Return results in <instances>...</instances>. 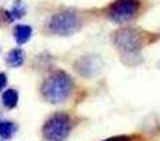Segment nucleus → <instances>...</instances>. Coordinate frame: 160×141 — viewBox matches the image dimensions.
Wrapping results in <instances>:
<instances>
[{"label": "nucleus", "mask_w": 160, "mask_h": 141, "mask_svg": "<svg viewBox=\"0 0 160 141\" xmlns=\"http://www.w3.org/2000/svg\"><path fill=\"white\" fill-rule=\"evenodd\" d=\"M73 89L72 78L63 71H55L45 79L42 85V95L49 103H63Z\"/></svg>", "instance_id": "f257e3e1"}, {"label": "nucleus", "mask_w": 160, "mask_h": 141, "mask_svg": "<svg viewBox=\"0 0 160 141\" xmlns=\"http://www.w3.org/2000/svg\"><path fill=\"white\" fill-rule=\"evenodd\" d=\"M146 34L136 28H121L112 35V42L122 52V57H138L139 51L145 47Z\"/></svg>", "instance_id": "f03ea898"}, {"label": "nucleus", "mask_w": 160, "mask_h": 141, "mask_svg": "<svg viewBox=\"0 0 160 141\" xmlns=\"http://www.w3.org/2000/svg\"><path fill=\"white\" fill-rule=\"evenodd\" d=\"M73 128V122L69 114L59 111L44 123L42 137L45 141H66Z\"/></svg>", "instance_id": "7ed1b4c3"}, {"label": "nucleus", "mask_w": 160, "mask_h": 141, "mask_svg": "<svg viewBox=\"0 0 160 141\" xmlns=\"http://www.w3.org/2000/svg\"><path fill=\"white\" fill-rule=\"evenodd\" d=\"M82 28V20L73 11L53 14L48 21V30L56 35H73Z\"/></svg>", "instance_id": "20e7f679"}, {"label": "nucleus", "mask_w": 160, "mask_h": 141, "mask_svg": "<svg viewBox=\"0 0 160 141\" xmlns=\"http://www.w3.org/2000/svg\"><path fill=\"white\" fill-rule=\"evenodd\" d=\"M141 2L139 0H115L108 8V17L115 23H128L138 14Z\"/></svg>", "instance_id": "39448f33"}, {"label": "nucleus", "mask_w": 160, "mask_h": 141, "mask_svg": "<svg viewBox=\"0 0 160 141\" xmlns=\"http://www.w3.org/2000/svg\"><path fill=\"white\" fill-rule=\"evenodd\" d=\"M101 59L96 55H84L75 62V68L82 76L91 78L101 69Z\"/></svg>", "instance_id": "423d86ee"}, {"label": "nucleus", "mask_w": 160, "mask_h": 141, "mask_svg": "<svg viewBox=\"0 0 160 141\" xmlns=\"http://www.w3.org/2000/svg\"><path fill=\"white\" fill-rule=\"evenodd\" d=\"M32 35V28L30 25H22V24H18L16 25L14 28V38H16L17 44L18 45H22L28 41Z\"/></svg>", "instance_id": "0eeeda50"}, {"label": "nucleus", "mask_w": 160, "mask_h": 141, "mask_svg": "<svg viewBox=\"0 0 160 141\" xmlns=\"http://www.w3.org/2000/svg\"><path fill=\"white\" fill-rule=\"evenodd\" d=\"M24 59H25L24 51H22L21 48H14V50H11L10 52L7 54L6 62H7L10 67H13V68H18V67H21L22 65Z\"/></svg>", "instance_id": "6e6552de"}, {"label": "nucleus", "mask_w": 160, "mask_h": 141, "mask_svg": "<svg viewBox=\"0 0 160 141\" xmlns=\"http://www.w3.org/2000/svg\"><path fill=\"white\" fill-rule=\"evenodd\" d=\"M2 102L3 106L7 109H14L18 103V92L16 89H7L4 93L2 95Z\"/></svg>", "instance_id": "1a4fd4ad"}, {"label": "nucleus", "mask_w": 160, "mask_h": 141, "mask_svg": "<svg viewBox=\"0 0 160 141\" xmlns=\"http://www.w3.org/2000/svg\"><path fill=\"white\" fill-rule=\"evenodd\" d=\"M17 127L11 122H0V137L3 140H8L14 136Z\"/></svg>", "instance_id": "9d476101"}, {"label": "nucleus", "mask_w": 160, "mask_h": 141, "mask_svg": "<svg viewBox=\"0 0 160 141\" xmlns=\"http://www.w3.org/2000/svg\"><path fill=\"white\" fill-rule=\"evenodd\" d=\"M10 14V20H17V19H21L22 16L25 14V7L21 2H16L11 7V10L8 11Z\"/></svg>", "instance_id": "9b49d317"}, {"label": "nucleus", "mask_w": 160, "mask_h": 141, "mask_svg": "<svg viewBox=\"0 0 160 141\" xmlns=\"http://www.w3.org/2000/svg\"><path fill=\"white\" fill-rule=\"evenodd\" d=\"M102 141H135L132 136H114L110 137V138H105Z\"/></svg>", "instance_id": "f8f14e48"}, {"label": "nucleus", "mask_w": 160, "mask_h": 141, "mask_svg": "<svg viewBox=\"0 0 160 141\" xmlns=\"http://www.w3.org/2000/svg\"><path fill=\"white\" fill-rule=\"evenodd\" d=\"M6 85H7V76L3 72H0V90H3L6 88Z\"/></svg>", "instance_id": "ddd939ff"}]
</instances>
